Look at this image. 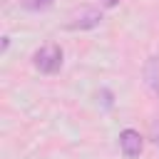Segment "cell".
I'll list each match as a JSON object with an SVG mask.
<instances>
[{"instance_id":"obj_1","label":"cell","mask_w":159,"mask_h":159,"mask_svg":"<svg viewBox=\"0 0 159 159\" xmlns=\"http://www.w3.org/2000/svg\"><path fill=\"white\" fill-rule=\"evenodd\" d=\"M32 65L42 75H55L62 67V50L57 45H45L32 55Z\"/></svg>"},{"instance_id":"obj_2","label":"cell","mask_w":159,"mask_h":159,"mask_svg":"<svg viewBox=\"0 0 159 159\" xmlns=\"http://www.w3.org/2000/svg\"><path fill=\"white\" fill-rule=\"evenodd\" d=\"M99 22H102V12H99L97 7L84 5V7H80V10H75V12L70 15L67 27H70V30H89V27H97Z\"/></svg>"},{"instance_id":"obj_3","label":"cell","mask_w":159,"mask_h":159,"mask_svg":"<svg viewBox=\"0 0 159 159\" xmlns=\"http://www.w3.org/2000/svg\"><path fill=\"white\" fill-rule=\"evenodd\" d=\"M142 147H144V142H142V134L137 129H122L119 132V149L127 159H137L142 154Z\"/></svg>"},{"instance_id":"obj_4","label":"cell","mask_w":159,"mask_h":159,"mask_svg":"<svg viewBox=\"0 0 159 159\" xmlns=\"http://www.w3.org/2000/svg\"><path fill=\"white\" fill-rule=\"evenodd\" d=\"M144 84L152 97H159V55H152L144 62Z\"/></svg>"},{"instance_id":"obj_5","label":"cell","mask_w":159,"mask_h":159,"mask_svg":"<svg viewBox=\"0 0 159 159\" xmlns=\"http://www.w3.org/2000/svg\"><path fill=\"white\" fill-rule=\"evenodd\" d=\"M55 0H20V5L30 12H40V10H47Z\"/></svg>"},{"instance_id":"obj_6","label":"cell","mask_w":159,"mask_h":159,"mask_svg":"<svg viewBox=\"0 0 159 159\" xmlns=\"http://www.w3.org/2000/svg\"><path fill=\"white\" fill-rule=\"evenodd\" d=\"M99 2H102V5H104V7H114V5H117V2H119V0H99Z\"/></svg>"},{"instance_id":"obj_7","label":"cell","mask_w":159,"mask_h":159,"mask_svg":"<svg viewBox=\"0 0 159 159\" xmlns=\"http://www.w3.org/2000/svg\"><path fill=\"white\" fill-rule=\"evenodd\" d=\"M157 147H159V139H157Z\"/></svg>"}]
</instances>
